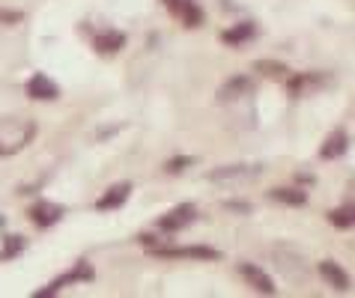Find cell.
<instances>
[{"instance_id": "cell-24", "label": "cell", "mask_w": 355, "mask_h": 298, "mask_svg": "<svg viewBox=\"0 0 355 298\" xmlns=\"http://www.w3.org/2000/svg\"><path fill=\"white\" fill-rule=\"evenodd\" d=\"M137 245L146 247V251H153V247H159V238H155L153 233H141L137 236Z\"/></svg>"}, {"instance_id": "cell-19", "label": "cell", "mask_w": 355, "mask_h": 298, "mask_svg": "<svg viewBox=\"0 0 355 298\" xmlns=\"http://www.w3.org/2000/svg\"><path fill=\"white\" fill-rule=\"evenodd\" d=\"M24 247H27V238L24 236H6L3 238V247H0V263H9V260H15L18 254H24Z\"/></svg>"}, {"instance_id": "cell-13", "label": "cell", "mask_w": 355, "mask_h": 298, "mask_svg": "<svg viewBox=\"0 0 355 298\" xmlns=\"http://www.w3.org/2000/svg\"><path fill=\"white\" fill-rule=\"evenodd\" d=\"M132 197V182H120V185H111L107 191L96 200V209L98 212H116V209H123L129 203Z\"/></svg>"}, {"instance_id": "cell-12", "label": "cell", "mask_w": 355, "mask_h": 298, "mask_svg": "<svg viewBox=\"0 0 355 298\" xmlns=\"http://www.w3.org/2000/svg\"><path fill=\"white\" fill-rule=\"evenodd\" d=\"M257 36H260V27L254 24V21H239V24L221 30V42H224L227 48H242V45L254 42Z\"/></svg>"}, {"instance_id": "cell-11", "label": "cell", "mask_w": 355, "mask_h": 298, "mask_svg": "<svg viewBox=\"0 0 355 298\" xmlns=\"http://www.w3.org/2000/svg\"><path fill=\"white\" fill-rule=\"evenodd\" d=\"M236 268H239V274L245 277V281H248L251 290H257V292H263V295H278V286H275V281L263 272L260 265H254V263H239Z\"/></svg>"}, {"instance_id": "cell-3", "label": "cell", "mask_w": 355, "mask_h": 298, "mask_svg": "<svg viewBox=\"0 0 355 298\" xmlns=\"http://www.w3.org/2000/svg\"><path fill=\"white\" fill-rule=\"evenodd\" d=\"M150 254L159 256V260H200V263H215L224 256L221 251L206 245H159Z\"/></svg>"}, {"instance_id": "cell-2", "label": "cell", "mask_w": 355, "mask_h": 298, "mask_svg": "<svg viewBox=\"0 0 355 298\" xmlns=\"http://www.w3.org/2000/svg\"><path fill=\"white\" fill-rule=\"evenodd\" d=\"M338 84V75L334 72H290V78L284 81V87H287V93L293 98H304V96H317L322 93V89H329Z\"/></svg>"}, {"instance_id": "cell-5", "label": "cell", "mask_w": 355, "mask_h": 298, "mask_svg": "<svg viewBox=\"0 0 355 298\" xmlns=\"http://www.w3.org/2000/svg\"><path fill=\"white\" fill-rule=\"evenodd\" d=\"M96 281V272H93V265L87 263V260H78L75 268H69L66 274H60L57 281H51L48 286H42V290H36L33 298H48V295H57L60 290H66L69 283H90Z\"/></svg>"}, {"instance_id": "cell-25", "label": "cell", "mask_w": 355, "mask_h": 298, "mask_svg": "<svg viewBox=\"0 0 355 298\" xmlns=\"http://www.w3.org/2000/svg\"><path fill=\"white\" fill-rule=\"evenodd\" d=\"M295 179H299V182H302V185H313V182H317V179H313V173H299V176H295Z\"/></svg>"}, {"instance_id": "cell-4", "label": "cell", "mask_w": 355, "mask_h": 298, "mask_svg": "<svg viewBox=\"0 0 355 298\" xmlns=\"http://www.w3.org/2000/svg\"><path fill=\"white\" fill-rule=\"evenodd\" d=\"M263 173H266V164H224L206 173V179L215 185H242V182H254Z\"/></svg>"}, {"instance_id": "cell-23", "label": "cell", "mask_w": 355, "mask_h": 298, "mask_svg": "<svg viewBox=\"0 0 355 298\" xmlns=\"http://www.w3.org/2000/svg\"><path fill=\"white\" fill-rule=\"evenodd\" d=\"M224 209L227 212H236V215H251L254 206L248 200H224Z\"/></svg>"}, {"instance_id": "cell-9", "label": "cell", "mask_w": 355, "mask_h": 298, "mask_svg": "<svg viewBox=\"0 0 355 298\" xmlns=\"http://www.w3.org/2000/svg\"><path fill=\"white\" fill-rule=\"evenodd\" d=\"M254 89H257V81H254L251 75H233L227 78L218 89V102L221 105H230V102H239V98H248L254 96Z\"/></svg>"}, {"instance_id": "cell-22", "label": "cell", "mask_w": 355, "mask_h": 298, "mask_svg": "<svg viewBox=\"0 0 355 298\" xmlns=\"http://www.w3.org/2000/svg\"><path fill=\"white\" fill-rule=\"evenodd\" d=\"M24 21V12L21 9H6V6H0V24L3 27H15V24H21Z\"/></svg>"}, {"instance_id": "cell-17", "label": "cell", "mask_w": 355, "mask_h": 298, "mask_svg": "<svg viewBox=\"0 0 355 298\" xmlns=\"http://www.w3.org/2000/svg\"><path fill=\"white\" fill-rule=\"evenodd\" d=\"M269 197L275 203H284V206H304L308 203V191L299 185H290V188H272Z\"/></svg>"}, {"instance_id": "cell-8", "label": "cell", "mask_w": 355, "mask_h": 298, "mask_svg": "<svg viewBox=\"0 0 355 298\" xmlns=\"http://www.w3.org/2000/svg\"><path fill=\"white\" fill-rule=\"evenodd\" d=\"M63 215H66V206L54 203V200H36L31 206V212H27V218H31V224L36 230H48V227L60 224Z\"/></svg>"}, {"instance_id": "cell-21", "label": "cell", "mask_w": 355, "mask_h": 298, "mask_svg": "<svg viewBox=\"0 0 355 298\" xmlns=\"http://www.w3.org/2000/svg\"><path fill=\"white\" fill-rule=\"evenodd\" d=\"M191 164H197L194 155H173V158H167V161H164V173L167 176H180V173L189 170Z\"/></svg>"}, {"instance_id": "cell-20", "label": "cell", "mask_w": 355, "mask_h": 298, "mask_svg": "<svg viewBox=\"0 0 355 298\" xmlns=\"http://www.w3.org/2000/svg\"><path fill=\"white\" fill-rule=\"evenodd\" d=\"M329 224L338 227V230H352V227H355V209L349 203L340 206V209H331V212H329Z\"/></svg>"}, {"instance_id": "cell-16", "label": "cell", "mask_w": 355, "mask_h": 298, "mask_svg": "<svg viewBox=\"0 0 355 298\" xmlns=\"http://www.w3.org/2000/svg\"><path fill=\"white\" fill-rule=\"evenodd\" d=\"M349 149V134L347 128H334V132L325 137L322 146H320V158L322 161H338V158Z\"/></svg>"}, {"instance_id": "cell-6", "label": "cell", "mask_w": 355, "mask_h": 298, "mask_svg": "<svg viewBox=\"0 0 355 298\" xmlns=\"http://www.w3.org/2000/svg\"><path fill=\"white\" fill-rule=\"evenodd\" d=\"M197 221V206L194 203H180L173 206L167 215H162L159 221H155V227H159L162 233H180L185 230V227H191Z\"/></svg>"}, {"instance_id": "cell-7", "label": "cell", "mask_w": 355, "mask_h": 298, "mask_svg": "<svg viewBox=\"0 0 355 298\" xmlns=\"http://www.w3.org/2000/svg\"><path fill=\"white\" fill-rule=\"evenodd\" d=\"M162 6L173 18H180L182 27H203V21H206V12L200 9L197 0H162Z\"/></svg>"}, {"instance_id": "cell-10", "label": "cell", "mask_w": 355, "mask_h": 298, "mask_svg": "<svg viewBox=\"0 0 355 298\" xmlns=\"http://www.w3.org/2000/svg\"><path fill=\"white\" fill-rule=\"evenodd\" d=\"M24 89L33 102H57V98H60V87H57V81H51L45 72H33Z\"/></svg>"}, {"instance_id": "cell-18", "label": "cell", "mask_w": 355, "mask_h": 298, "mask_svg": "<svg viewBox=\"0 0 355 298\" xmlns=\"http://www.w3.org/2000/svg\"><path fill=\"white\" fill-rule=\"evenodd\" d=\"M254 72L263 75V78H272V81H287L293 69L287 63H278V60H257V63H254Z\"/></svg>"}, {"instance_id": "cell-15", "label": "cell", "mask_w": 355, "mask_h": 298, "mask_svg": "<svg viewBox=\"0 0 355 298\" xmlns=\"http://www.w3.org/2000/svg\"><path fill=\"white\" fill-rule=\"evenodd\" d=\"M317 272L325 283L331 286V290H338V292H347L349 290V274H347V268H343L340 263H334V260H320L317 263Z\"/></svg>"}, {"instance_id": "cell-1", "label": "cell", "mask_w": 355, "mask_h": 298, "mask_svg": "<svg viewBox=\"0 0 355 298\" xmlns=\"http://www.w3.org/2000/svg\"><path fill=\"white\" fill-rule=\"evenodd\" d=\"M36 137V123L33 119H3L0 123V158H12L21 149H27Z\"/></svg>"}, {"instance_id": "cell-14", "label": "cell", "mask_w": 355, "mask_h": 298, "mask_svg": "<svg viewBox=\"0 0 355 298\" xmlns=\"http://www.w3.org/2000/svg\"><path fill=\"white\" fill-rule=\"evenodd\" d=\"M125 45H129V36H125L123 30H102V33H96V36H93L96 54H105V57L120 54Z\"/></svg>"}]
</instances>
